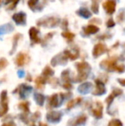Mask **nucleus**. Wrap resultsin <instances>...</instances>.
Here are the masks:
<instances>
[{"instance_id":"4be33fe9","label":"nucleus","mask_w":125,"mask_h":126,"mask_svg":"<svg viewBox=\"0 0 125 126\" xmlns=\"http://www.w3.org/2000/svg\"><path fill=\"white\" fill-rule=\"evenodd\" d=\"M5 100H2L1 107H0V117L3 116L8 111V104H7V102H5Z\"/></svg>"},{"instance_id":"72a5a7b5","label":"nucleus","mask_w":125,"mask_h":126,"mask_svg":"<svg viewBox=\"0 0 125 126\" xmlns=\"http://www.w3.org/2000/svg\"><path fill=\"white\" fill-rule=\"evenodd\" d=\"M2 126H15V124L13 123V122H10V123H7V124H4V125H3Z\"/></svg>"},{"instance_id":"aec40b11","label":"nucleus","mask_w":125,"mask_h":126,"mask_svg":"<svg viewBox=\"0 0 125 126\" xmlns=\"http://www.w3.org/2000/svg\"><path fill=\"white\" fill-rule=\"evenodd\" d=\"M77 13H78L79 15L81 16L84 17V18H88V17L91 16L90 11H89L88 10H87V9H84V8L79 10L78 11H77Z\"/></svg>"},{"instance_id":"f03ea898","label":"nucleus","mask_w":125,"mask_h":126,"mask_svg":"<svg viewBox=\"0 0 125 126\" xmlns=\"http://www.w3.org/2000/svg\"><path fill=\"white\" fill-rule=\"evenodd\" d=\"M75 66L78 70V75L75 78V81H85L88 76L89 72H90V65L87 62H80V63H77Z\"/></svg>"},{"instance_id":"f8f14e48","label":"nucleus","mask_w":125,"mask_h":126,"mask_svg":"<svg viewBox=\"0 0 125 126\" xmlns=\"http://www.w3.org/2000/svg\"><path fill=\"white\" fill-rule=\"evenodd\" d=\"M91 88H92V83L90 82H85L83 84H82L80 87L78 88V92H80L81 94H87L89 91L91 90Z\"/></svg>"},{"instance_id":"1a4fd4ad","label":"nucleus","mask_w":125,"mask_h":126,"mask_svg":"<svg viewBox=\"0 0 125 126\" xmlns=\"http://www.w3.org/2000/svg\"><path fill=\"white\" fill-rule=\"evenodd\" d=\"M122 94H123L122 89H120V88H114L113 91L111 92V94L106 98V100H105V102H106L107 106H108V107H107L108 109H109V107H110L111 104L112 103V101H113L114 99H115L116 97L121 95Z\"/></svg>"},{"instance_id":"9d476101","label":"nucleus","mask_w":125,"mask_h":126,"mask_svg":"<svg viewBox=\"0 0 125 126\" xmlns=\"http://www.w3.org/2000/svg\"><path fill=\"white\" fill-rule=\"evenodd\" d=\"M46 118L48 121L52 122V123H57V122H59L61 120L62 114L59 111H51V112L47 113Z\"/></svg>"},{"instance_id":"c85d7f7f","label":"nucleus","mask_w":125,"mask_h":126,"mask_svg":"<svg viewBox=\"0 0 125 126\" xmlns=\"http://www.w3.org/2000/svg\"><path fill=\"white\" fill-rule=\"evenodd\" d=\"M7 64H8V62H7L6 59H4V58H2V59H0V70L3 69Z\"/></svg>"},{"instance_id":"7ed1b4c3","label":"nucleus","mask_w":125,"mask_h":126,"mask_svg":"<svg viewBox=\"0 0 125 126\" xmlns=\"http://www.w3.org/2000/svg\"><path fill=\"white\" fill-rule=\"evenodd\" d=\"M63 100V93L59 94H54L50 97V100H49V106L51 108H56L62 104V101Z\"/></svg>"},{"instance_id":"a211bd4d","label":"nucleus","mask_w":125,"mask_h":126,"mask_svg":"<svg viewBox=\"0 0 125 126\" xmlns=\"http://www.w3.org/2000/svg\"><path fill=\"white\" fill-rule=\"evenodd\" d=\"M34 99L36 100V103L39 106H43L44 102H45V96L41 94H35Z\"/></svg>"},{"instance_id":"f704fd0d","label":"nucleus","mask_w":125,"mask_h":126,"mask_svg":"<svg viewBox=\"0 0 125 126\" xmlns=\"http://www.w3.org/2000/svg\"><path fill=\"white\" fill-rule=\"evenodd\" d=\"M39 126H48V125H47L46 124H44V123H42V122H40V125H39Z\"/></svg>"},{"instance_id":"39448f33","label":"nucleus","mask_w":125,"mask_h":126,"mask_svg":"<svg viewBox=\"0 0 125 126\" xmlns=\"http://www.w3.org/2000/svg\"><path fill=\"white\" fill-rule=\"evenodd\" d=\"M87 117L86 116L85 114L80 115L79 117H76L74 119L70 120L69 122L68 123V126H80L82 125L87 122Z\"/></svg>"},{"instance_id":"a878e982","label":"nucleus","mask_w":125,"mask_h":126,"mask_svg":"<svg viewBox=\"0 0 125 126\" xmlns=\"http://www.w3.org/2000/svg\"><path fill=\"white\" fill-rule=\"evenodd\" d=\"M62 35L65 39H67L69 41L72 40L74 39V37H75V34H74L73 33H70V32H64V33H62Z\"/></svg>"},{"instance_id":"0eeeda50","label":"nucleus","mask_w":125,"mask_h":126,"mask_svg":"<svg viewBox=\"0 0 125 126\" xmlns=\"http://www.w3.org/2000/svg\"><path fill=\"white\" fill-rule=\"evenodd\" d=\"M103 7L105 10L109 15H112L116 10V1L115 0H106L104 2Z\"/></svg>"},{"instance_id":"393cba45","label":"nucleus","mask_w":125,"mask_h":126,"mask_svg":"<svg viewBox=\"0 0 125 126\" xmlns=\"http://www.w3.org/2000/svg\"><path fill=\"white\" fill-rule=\"evenodd\" d=\"M108 126H123V123L119 119H112L109 122Z\"/></svg>"},{"instance_id":"ddd939ff","label":"nucleus","mask_w":125,"mask_h":126,"mask_svg":"<svg viewBox=\"0 0 125 126\" xmlns=\"http://www.w3.org/2000/svg\"><path fill=\"white\" fill-rule=\"evenodd\" d=\"M27 58L28 57L26 54H24V53H19L16 59H15V63H16V64L18 66H22L27 62Z\"/></svg>"},{"instance_id":"412c9836","label":"nucleus","mask_w":125,"mask_h":126,"mask_svg":"<svg viewBox=\"0 0 125 126\" xmlns=\"http://www.w3.org/2000/svg\"><path fill=\"white\" fill-rule=\"evenodd\" d=\"M31 87L26 86V85H22V87H21V94H22V97H25L29 92H31Z\"/></svg>"},{"instance_id":"2f4dec72","label":"nucleus","mask_w":125,"mask_h":126,"mask_svg":"<svg viewBox=\"0 0 125 126\" xmlns=\"http://www.w3.org/2000/svg\"><path fill=\"white\" fill-rule=\"evenodd\" d=\"M114 25H115V22H114V21L112 20V19H110L106 23V26L108 27V28H111V27H113Z\"/></svg>"},{"instance_id":"20e7f679","label":"nucleus","mask_w":125,"mask_h":126,"mask_svg":"<svg viewBox=\"0 0 125 126\" xmlns=\"http://www.w3.org/2000/svg\"><path fill=\"white\" fill-rule=\"evenodd\" d=\"M91 111L96 118H101L103 117V105H102V103L99 101L94 102L92 105Z\"/></svg>"},{"instance_id":"4468645a","label":"nucleus","mask_w":125,"mask_h":126,"mask_svg":"<svg viewBox=\"0 0 125 126\" xmlns=\"http://www.w3.org/2000/svg\"><path fill=\"white\" fill-rule=\"evenodd\" d=\"M98 31V28L94 25H89L86 28H84V33L86 34H93V33H96Z\"/></svg>"},{"instance_id":"5701e85b","label":"nucleus","mask_w":125,"mask_h":126,"mask_svg":"<svg viewBox=\"0 0 125 126\" xmlns=\"http://www.w3.org/2000/svg\"><path fill=\"white\" fill-rule=\"evenodd\" d=\"M42 73H43V76H45V77H49V76H53L54 70H52V69L51 68L50 66H46L43 70V72H42Z\"/></svg>"},{"instance_id":"7c9ffc66","label":"nucleus","mask_w":125,"mask_h":126,"mask_svg":"<svg viewBox=\"0 0 125 126\" xmlns=\"http://www.w3.org/2000/svg\"><path fill=\"white\" fill-rule=\"evenodd\" d=\"M37 3H38V0H29V1H28V5H29V7H30V8L33 9V7L37 4Z\"/></svg>"},{"instance_id":"f3484780","label":"nucleus","mask_w":125,"mask_h":126,"mask_svg":"<svg viewBox=\"0 0 125 126\" xmlns=\"http://www.w3.org/2000/svg\"><path fill=\"white\" fill-rule=\"evenodd\" d=\"M13 19L16 23H22L25 21V14L24 13L15 14L13 16Z\"/></svg>"},{"instance_id":"cd10ccee","label":"nucleus","mask_w":125,"mask_h":126,"mask_svg":"<svg viewBox=\"0 0 125 126\" xmlns=\"http://www.w3.org/2000/svg\"><path fill=\"white\" fill-rule=\"evenodd\" d=\"M91 8H92L93 11H94L95 14H97L98 12V3H97L96 1H94V3H92V6H91Z\"/></svg>"},{"instance_id":"9b49d317","label":"nucleus","mask_w":125,"mask_h":126,"mask_svg":"<svg viewBox=\"0 0 125 126\" xmlns=\"http://www.w3.org/2000/svg\"><path fill=\"white\" fill-rule=\"evenodd\" d=\"M38 33L39 30L36 29L35 28H31L30 30H29V36H30V39L34 43H40V40L38 37Z\"/></svg>"},{"instance_id":"6ab92c4d","label":"nucleus","mask_w":125,"mask_h":126,"mask_svg":"<svg viewBox=\"0 0 125 126\" xmlns=\"http://www.w3.org/2000/svg\"><path fill=\"white\" fill-rule=\"evenodd\" d=\"M82 100V99L80 98V97L75 99V100H70L68 102V104H67V108H68V109H71V108H73L76 104H79Z\"/></svg>"},{"instance_id":"b1692460","label":"nucleus","mask_w":125,"mask_h":126,"mask_svg":"<svg viewBox=\"0 0 125 126\" xmlns=\"http://www.w3.org/2000/svg\"><path fill=\"white\" fill-rule=\"evenodd\" d=\"M19 107L21 108L22 110H23L24 111H29V103L28 101H23V102L20 103L19 104Z\"/></svg>"},{"instance_id":"473e14b6","label":"nucleus","mask_w":125,"mask_h":126,"mask_svg":"<svg viewBox=\"0 0 125 126\" xmlns=\"http://www.w3.org/2000/svg\"><path fill=\"white\" fill-rule=\"evenodd\" d=\"M117 81H118V82L120 83L122 86H125V79H118Z\"/></svg>"},{"instance_id":"423d86ee","label":"nucleus","mask_w":125,"mask_h":126,"mask_svg":"<svg viewBox=\"0 0 125 126\" xmlns=\"http://www.w3.org/2000/svg\"><path fill=\"white\" fill-rule=\"evenodd\" d=\"M95 83H96V87H95V89L93 91V94L94 95L104 94L106 92V89H105V84H104L103 81L97 79V80H95Z\"/></svg>"},{"instance_id":"6e6552de","label":"nucleus","mask_w":125,"mask_h":126,"mask_svg":"<svg viewBox=\"0 0 125 126\" xmlns=\"http://www.w3.org/2000/svg\"><path fill=\"white\" fill-rule=\"evenodd\" d=\"M107 51V47L105 45L102 43H98L97 45H95V47H94V51H93V55H94V58H98L100 55L104 54L105 52H106Z\"/></svg>"},{"instance_id":"2eb2a0df","label":"nucleus","mask_w":125,"mask_h":126,"mask_svg":"<svg viewBox=\"0 0 125 126\" xmlns=\"http://www.w3.org/2000/svg\"><path fill=\"white\" fill-rule=\"evenodd\" d=\"M46 81H45V78L44 76H39L35 80V84H36V88L39 89H41L43 88V86L45 84Z\"/></svg>"},{"instance_id":"f257e3e1","label":"nucleus","mask_w":125,"mask_h":126,"mask_svg":"<svg viewBox=\"0 0 125 126\" xmlns=\"http://www.w3.org/2000/svg\"><path fill=\"white\" fill-rule=\"evenodd\" d=\"M117 57H113L109 59H105L100 63V66L101 68L107 70L109 71H116L119 72V73H123L125 70V65L124 64H117Z\"/></svg>"},{"instance_id":"c756f323","label":"nucleus","mask_w":125,"mask_h":126,"mask_svg":"<svg viewBox=\"0 0 125 126\" xmlns=\"http://www.w3.org/2000/svg\"><path fill=\"white\" fill-rule=\"evenodd\" d=\"M63 87V88H65V89H67V90H69L72 88V85L69 81H64Z\"/></svg>"},{"instance_id":"bb28decb","label":"nucleus","mask_w":125,"mask_h":126,"mask_svg":"<svg viewBox=\"0 0 125 126\" xmlns=\"http://www.w3.org/2000/svg\"><path fill=\"white\" fill-rule=\"evenodd\" d=\"M62 78L64 81H69V71L68 70L63 71L62 73Z\"/></svg>"},{"instance_id":"dca6fc26","label":"nucleus","mask_w":125,"mask_h":126,"mask_svg":"<svg viewBox=\"0 0 125 126\" xmlns=\"http://www.w3.org/2000/svg\"><path fill=\"white\" fill-rule=\"evenodd\" d=\"M58 23V19L54 18V17H51V18L47 19V22H44L42 25H45L46 27H54Z\"/></svg>"}]
</instances>
